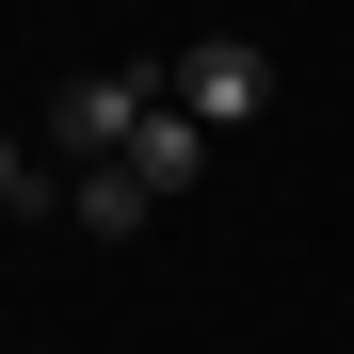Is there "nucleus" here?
<instances>
[{
	"instance_id": "2",
	"label": "nucleus",
	"mask_w": 354,
	"mask_h": 354,
	"mask_svg": "<svg viewBox=\"0 0 354 354\" xmlns=\"http://www.w3.org/2000/svg\"><path fill=\"white\" fill-rule=\"evenodd\" d=\"M145 97H161V65H97V81H48V145H65V161H129Z\"/></svg>"
},
{
	"instance_id": "1",
	"label": "nucleus",
	"mask_w": 354,
	"mask_h": 354,
	"mask_svg": "<svg viewBox=\"0 0 354 354\" xmlns=\"http://www.w3.org/2000/svg\"><path fill=\"white\" fill-rule=\"evenodd\" d=\"M258 97H274V65H258L242 32H209V48H177V65H161V113H194L209 145H225V129H258Z\"/></svg>"
},
{
	"instance_id": "3",
	"label": "nucleus",
	"mask_w": 354,
	"mask_h": 354,
	"mask_svg": "<svg viewBox=\"0 0 354 354\" xmlns=\"http://www.w3.org/2000/svg\"><path fill=\"white\" fill-rule=\"evenodd\" d=\"M129 194H145V209L209 194V129H194V113H161V97H145V129H129Z\"/></svg>"
},
{
	"instance_id": "4",
	"label": "nucleus",
	"mask_w": 354,
	"mask_h": 354,
	"mask_svg": "<svg viewBox=\"0 0 354 354\" xmlns=\"http://www.w3.org/2000/svg\"><path fill=\"white\" fill-rule=\"evenodd\" d=\"M65 225H97V242H129V225H145V194H129V161H81V194H65Z\"/></svg>"
},
{
	"instance_id": "5",
	"label": "nucleus",
	"mask_w": 354,
	"mask_h": 354,
	"mask_svg": "<svg viewBox=\"0 0 354 354\" xmlns=\"http://www.w3.org/2000/svg\"><path fill=\"white\" fill-rule=\"evenodd\" d=\"M32 194H48V177H32V145L0 129V209H32Z\"/></svg>"
}]
</instances>
